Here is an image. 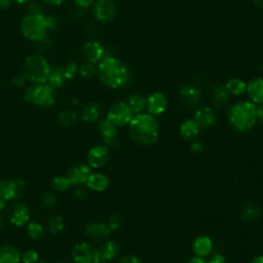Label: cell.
<instances>
[{
	"label": "cell",
	"mask_w": 263,
	"mask_h": 263,
	"mask_svg": "<svg viewBox=\"0 0 263 263\" xmlns=\"http://www.w3.org/2000/svg\"><path fill=\"white\" fill-rule=\"evenodd\" d=\"M16 1H17V3H19V4H23V3L27 2L28 0H16Z\"/></svg>",
	"instance_id": "obj_56"
},
{
	"label": "cell",
	"mask_w": 263,
	"mask_h": 263,
	"mask_svg": "<svg viewBox=\"0 0 263 263\" xmlns=\"http://www.w3.org/2000/svg\"><path fill=\"white\" fill-rule=\"evenodd\" d=\"M257 119L263 125V104L257 107Z\"/></svg>",
	"instance_id": "obj_49"
},
{
	"label": "cell",
	"mask_w": 263,
	"mask_h": 263,
	"mask_svg": "<svg viewBox=\"0 0 263 263\" xmlns=\"http://www.w3.org/2000/svg\"><path fill=\"white\" fill-rule=\"evenodd\" d=\"M200 131L201 130L197 121L194 118H188L182 121L179 128V134L184 141L192 142V141H196L198 138Z\"/></svg>",
	"instance_id": "obj_19"
},
{
	"label": "cell",
	"mask_w": 263,
	"mask_h": 263,
	"mask_svg": "<svg viewBox=\"0 0 263 263\" xmlns=\"http://www.w3.org/2000/svg\"><path fill=\"white\" fill-rule=\"evenodd\" d=\"M228 92L230 95L235 96H241L246 92L247 89V85L245 84L244 80H241L240 78H231L229 79L227 84L225 85Z\"/></svg>",
	"instance_id": "obj_31"
},
{
	"label": "cell",
	"mask_w": 263,
	"mask_h": 263,
	"mask_svg": "<svg viewBox=\"0 0 263 263\" xmlns=\"http://www.w3.org/2000/svg\"><path fill=\"white\" fill-rule=\"evenodd\" d=\"M127 103L130 106V108L132 109V111H133L135 115L139 114V113H142L143 111L146 109V98H144L143 96H141V95H137V94L131 95L128 98Z\"/></svg>",
	"instance_id": "obj_29"
},
{
	"label": "cell",
	"mask_w": 263,
	"mask_h": 263,
	"mask_svg": "<svg viewBox=\"0 0 263 263\" xmlns=\"http://www.w3.org/2000/svg\"><path fill=\"white\" fill-rule=\"evenodd\" d=\"M13 0H0V8H7Z\"/></svg>",
	"instance_id": "obj_50"
},
{
	"label": "cell",
	"mask_w": 263,
	"mask_h": 263,
	"mask_svg": "<svg viewBox=\"0 0 263 263\" xmlns=\"http://www.w3.org/2000/svg\"><path fill=\"white\" fill-rule=\"evenodd\" d=\"M109 148L106 145H95L88 150V165L92 169L104 167L109 159Z\"/></svg>",
	"instance_id": "obj_10"
},
{
	"label": "cell",
	"mask_w": 263,
	"mask_h": 263,
	"mask_svg": "<svg viewBox=\"0 0 263 263\" xmlns=\"http://www.w3.org/2000/svg\"><path fill=\"white\" fill-rule=\"evenodd\" d=\"M24 99L26 102L40 107H50L56 102V93L52 86L37 85L26 89Z\"/></svg>",
	"instance_id": "obj_5"
},
{
	"label": "cell",
	"mask_w": 263,
	"mask_h": 263,
	"mask_svg": "<svg viewBox=\"0 0 263 263\" xmlns=\"http://www.w3.org/2000/svg\"><path fill=\"white\" fill-rule=\"evenodd\" d=\"M21 254L17 248L3 245L0 246V263H20Z\"/></svg>",
	"instance_id": "obj_26"
},
{
	"label": "cell",
	"mask_w": 263,
	"mask_h": 263,
	"mask_svg": "<svg viewBox=\"0 0 263 263\" xmlns=\"http://www.w3.org/2000/svg\"><path fill=\"white\" fill-rule=\"evenodd\" d=\"M194 119L197 121L200 130H210L213 129L217 124V114L213 108L204 106L196 111Z\"/></svg>",
	"instance_id": "obj_12"
},
{
	"label": "cell",
	"mask_w": 263,
	"mask_h": 263,
	"mask_svg": "<svg viewBox=\"0 0 263 263\" xmlns=\"http://www.w3.org/2000/svg\"><path fill=\"white\" fill-rule=\"evenodd\" d=\"M8 218L11 223L17 227H23L28 224L30 219V212L26 205L22 203H15L8 211Z\"/></svg>",
	"instance_id": "obj_15"
},
{
	"label": "cell",
	"mask_w": 263,
	"mask_h": 263,
	"mask_svg": "<svg viewBox=\"0 0 263 263\" xmlns=\"http://www.w3.org/2000/svg\"><path fill=\"white\" fill-rule=\"evenodd\" d=\"M117 263H144V262L135 255H126L120 257Z\"/></svg>",
	"instance_id": "obj_42"
},
{
	"label": "cell",
	"mask_w": 263,
	"mask_h": 263,
	"mask_svg": "<svg viewBox=\"0 0 263 263\" xmlns=\"http://www.w3.org/2000/svg\"><path fill=\"white\" fill-rule=\"evenodd\" d=\"M160 133V128L155 116L149 113L134 115L129 124V134L135 143L143 146L155 144Z\"/></svg>",
	"instance_id": "obj_1"
},
{
	"label": "cell",
	"mask_w": 263,
	"mask_h": 263,
	"mask_svg": "<svg viewBox=\"0 0 263 263\" xmlns=\"http://www.w3.org/2000/svg\"><path fill=\"white\" fill-rule=\"evenodd\" d=\"M23 83H24V78H23V77H17V78L15 79V85H16L17 87L22 86Z\"/></svg>",
	"instance_id": "obj_54"
},
{
	"label": "cell",
	"mask_w": 263,
	"mask_h": 263,
	"mask_svg": "<svg viewBox=\"0 0 263 263\" xmlns=\"http://www.w3.org/2000/svg\"><path fill=\"white\" fill-rule=\"evenodd\" d=\"M75 3L80 7H88L92 4L93 0H74Z\"/></svg>",
	"instance_id": "obj_46"
},
{
	"label": "cell",
	"mask_w": 263,
	"mask_h": 263,
	"mask_svg": "<svg viewBox=\"0 0 263 263\" xmlns=\"http://www.w3.org/2000/svg\"><path fill=\"white\" fill-rule=\"evenodd\" d=\"M21 28L25 37L38 42L45 36L46 19L42 14H30L24 18Z\"/></svg>",
	"instance_id": "obj_6"
},
{
	"label": "cell",
	"mask_w": 263,
	"mask_h": 263,
	"mask_svg": "<svg viewBox=\"0 0 263 263\" xmlns=\"http://www.w3.org/2000/svg\"><path fill=\"white\" fill-rule=\"evenodd\" d=\"M190 150L197 154L203 153L205 151V145L201 142H197V140L192 141V142H190Z\"/></svg>",
	"instance_id": "obj_41"
},
{
	"label": "cell",
	"mask_w": 263,
	"mask_h": 263,
	"mask_svg": "<svg viewBox=\"0 0 263 263\" xmlns=\"http://www.w3.org/2000/svg\"><path fill=\"white\" fill-rule=\"evenodd\" d=\"M208 262L209 263H225L226 259L223 254H221V253H216V254L211 256Z\"/></svg>",
	"instance_id": "obj_43"
},
{
	"label": "cell",
	"mask_w": 263,
	"mask_h": 263,
	"mask_svg": "<svg viewBox=\"0 0 263 263\" xmlns=\"http://www.w3.org/2000/svg\"><path fill=\"white\" fill-rule=\"evenodd\" d=\"M47 226H48L50 234H53V235L60 234V232L62 231L65 227L63 217L60 215L52 216L47 221Z\"/></svg>",
	"instance_id": "obj_33"
},
{
	"label": "cell",
	"mask_w": 263,
	"mask_h": 263,
	"mask_svg": "<svg viewBox=\"0 0 263 263\" xmlns=\"http://www.w3.org/2000/svg\"><path fill=\"white\" fill-rule=\"evenodd\" d=\"M27 232L29 237L31 238L32 240H35V241H39L44 239V226L38 223V222H30V223H28V226H27Z\"/></svg>",
	"instance_id": "obj_34"
},
{
	"label": "cell",
	"mask_w": 263,
	"mask_h": 263,
	"mask_svg": "<svg viewBox=\"0 0 263 263\" xmlns=\"http://www.w3.org/2000/svg\"><path fill=\"white\" fill-rule=\"evenodd\" d=\"M43 203L47 208H53L57 205V197L50 191H46L43 196Z\"/></svg>",
	"instance_id": "obj_38"
},
{
	"label": "cell",
	"mask_w": 263,
	"mask_h": 263,
	"mask_svg": "<svg viewBox=\"0 0 263 263\" xmlns=\"http://www.w3.org/2000/svg\"><path fill=\"white\" fill-rule=\"evenodd\" d=\"M94 17L99 22L112 21L116 15V6L111 0H98L94 6Z\"/></svg>",
	"instance_id": "obj_11"
},
{
	"label": "cell",
	"mask_w": 263,
	"mask_h": 263,
	"mask_svg": "<svg viewBox=\"0 0 263 263\" xmlns=\"http://www.w3.org/2000/svg\"><path fill=\"white\" fill-rule=\"evenodd\" d=\"M5 205H6V200L3 198V197L1 195H0V212L4 210Z\"/></svg>",
	"instance_id": "obj_53"
},
{
	"label": "cell",
	"mask_w": 263,
	"mask_h": 263,
	"mask_svg": "<svg viewBox=\"0 0 263 263\" xmlns=\"http://www.w3.org/2000/svg\"><path fill=\"white\" fill-rule=\"evenodd\" d=\"M37 263H47V262H45V261H38Z\"/></svg>",
	"instance_id": "obj_58"
},
{
	"label": "cell",
	"mask_w": 263,
	"mask_h": 263,
	"mask_svg": "<svg viewBox=\"0 0 263 263\" xmlns=\"http://www.w3.org/2000/svg\"><path fill=\"white\" fill-rule=\"evenodd\" d=\"M187 263H209V262H208V260L206 258H201V257L195 256V257L190 258Z\"/></svg>",
	"instance_id": "obj_48"
},
{
	"label": "cell",
	"mask_w": 263,
	"mask_h": 263,
	"mask_svg": "<svg viewBox=\"0 0 263 263\" xmlns=\"http://www.w3.org/2000/svg\"><path fill=\"white\" fill-rule=\"evenodd\" d=\"M79 72H80V75H82L83 77L89 79L96 75L97 70H96L95 66L93 65V63H87L80 67Z\"/></svg>",
	"instance_id": "obj_37"
},
{
	"label": "cell",
	"mask_w": 263,
	"mask_h": 263,
	"mask_svg": "<svg viewBox=\"0 0 263 263\" xmlns=\"http://www.w3.org/2000/svg\"><path fill=\"white\" fill-rule=\"evenodd\" d=\"M46 19V25H47V29H54L56 27V23L57 20L54 17H47Z\"/></svg>",
	"instance_id": "obj_47"
},
{
	"label": "cell",
	"mask_w": 263,
	"mask_h": 263,
	"mask_svg": "<svg viewBox=\"0 0 263 263\" xmlns=\"http://www.w3.org/2000/svg\"><path fill=\"white\" fill-rule=\"evenodd\" d=\"M99 252L101 262H112L119 256L120 246L116 241H107L100 247Z\"/></svg>",
	"instance_id": "obj_20"
},
{
	"label": "cell",
	"mask_w": 263,
	"mask_h": 263,
	"mask_svg": "<svg viewBox=\"0 0 263 263\" xmlns=\"http://www.w3.org/2000/svg\"><path fill=\"white\" fill-rule=\"evenodd\" d=\"M134 115V112L127 102H119L109 109L107 119L117 128H120L128 126L131 123V120L133 119Z\"/></svg>",
	"instance_id": "obj_8"
},
{
	"label": "cell",
	"mask_w": 263,
	"mask_h": 263,
	"mask_svg": "<svg viewBox=\"0 0 263 263\" xmlns=\"http://www.w3.org/2000/svg\"><path fill=\"white\" fill-rule=\"evenodd\" d=\"M230 127L239 133H247L257 124V105L250 101H241L232 105L227 112Z\"/></svg>",
	"instance_id": "obj_2"
},
{
	"label": "cell",
	"mask_w": 263,
	"mask_h": 263,
	"mask_svg": "<svg viewBox=\"0 0 263 263\" xmlns=\"http://www.w3.org/2000/svg\"><path fill=\"white\" fill-rule=\"evenodd\" d=\"M77 73V66L75 63H70L65 68V76L67 79L73 78Z\"/></svg>",
	"instance_id": "obj_40"
},
{
	"label": "cell",
	"mask_w": 263,
	"mask_h": 263,
	"mask_svg": "<svg viewBox=\"0 0 263 263\" xmlns=\"http://www.w3.org/2000/svg\"><path fill=\"white\" fill-rule=\"evenodd\" d=\"M86 185L93 191L103 192L109 187L110 180L103 173H92Z\"/></svg>",
	"instance_id": "obj_24"
},
{
	"label": "cell",
	"mask_w": 263,
	"mask_h": 263,
	"mask_svg": "<svg viewBox=\"0 0 263 263\" xmlns=\"http://www.w3.org/2000/svg\"><path fill=\"white\" fill-rule=\"evenodd\" d=\"M214 250V244L212 239L208 236L200 235L197 237L192 242V251L197 257L206 258L212 254Z\"/></svg>",
	"instance_id": "obj_18"
},
{
	"label": "cell",
	"mask_w": 263,
	"mask_h": 263,
	"mask_svg": "<svg viewBox=\"0 0 263 263\" xmlns=\"http://www.w3.org/2000/svg\"><path fill=\"white\" fill-rule=\"evenodd\" d=\"M211 98L212 102H213L216 107L222 108L228 103L230 94L225 85H217L212 89Z\"/></svg>",
	"instance_id": "obj_25"
},
{
	"label": "cell",
	"mask_w": 263,
	"mask_h": 263,
	"mask_svg": "<svg viewBox=\"0 0 263 263\" xmlns=\"http://www.w3.org/2000/svg\"><path fill=\"white\" fill-rule=\"evenodd\" d=\"M21 261L23 263H37L39 261V255L35 250H26L21 255Z\"/></svg>",
	"instance_id": "obj_36"
},
{
	"label": "cell",
	"mask_w": 263,
	"mask_h": 263,
	"mask_svg": "<svg viewBox=\"0 0 263 263\" xmlns=\"http://www.w3.org/2000/svg\"><path fill=\"white\" fill-rule=\"evenodd\" d=\"M77 119V114L72 110H64L58 115L59 123L65 128L71 127Z\"/></svg>",
	"instance_id": "obj_35"
},
{
	"label": "cell",
	"mask_w": 263,
	"mask_h": 263,
	"mask_svg": "<svg viewBox=\"0 0 263 263\" xmlns=\"http://www.w3.org/2000/svg\"><path fill=\"white\" fill-rule=\"evenodd\" d=\"M99 76L103 85L113 89L125 87L130 78L125 64L112 57H107L100 63Z\"/></svg>",
	"instance_id": "obj_3"
},
{
	"label": "cell",
	"mask_w": 263,
	"mask_h": 263,
	"mask_svg": "<svg viewBox=\"0 0 263 263\" xmlns=\"http://www.w3.org/2000/svg\"><path fill=\"white\" fill-rule=\"evenodd\" d=\"M72 183L71 181L69 180V178L67 176H56L53 180H52V187L59 192H65L67 190H69L71 188Z\"/></svg>",
	"instance_id": "obj_32"
},
{
	"label": "cell",
	"mask_w": 263,
	"mask_h": 263,
	"mask_svg": "<svg viewBox=\"0 0 263 263\" xmlns=\"http://www.w3.org/2000/svg\"><path fill=\"white\" fill-rule=\"evenodd\" d=\"M26 183L22 179L3 180L0 182V195L7 200L16 199L23 195Z\"/></svg>",
	"instance_id": "obj_9"
},
{
	"label": "cell",
	"mask_w": 263,
	"mask_h": 263,
	"mask_svg": "<svg viewBox=\"0 0 263 263\" xmlns=\"http://www.w3.org/2000/svg\"><path fill=\"white\" fill-rule=\"evenodd\" d=\"M85 231L88 238L95 241H102L109 237L110 229L107 224L102 222H92L85 227Z\"/></svg>",
	"instance_id": "obj_21"
},
{
	"label": "cell",
	"mask_w": 263,
	"mask_h": 263,
	"mask_svg": "<svg viewBox=\"0 0 263 263\" xmlns=\"http://www.w3.org/2000/svg\"><path fill=\"white\" fill-rule=\"evenodd\" d=\"M74 263H101L99 249L90 242H80L72 250Z\"/></svg>",
	"instance_id": "obj_7"
},
{
	"label": "cell",
	"mask_w": 263,
	"mask_h": 263,
	"mask_svg": "<svg viewBox=\"0 0 263 263\" xmlns=\"http://www.w3.org/2000/svg\"><path fill=\"white\" fill-rule=\"evenodd\" d=\"M251 263H263V255H257L252 259Z\"/></svg>",
	"instance_id": "obj_52"
},
{
	"label": "cell",
	"mask_w": 263,
	"mask_h": 263,
	"mask_svg": "<svg viewBox=\"0 0 263 263\" xmlns=\"http://www.w3.org/2000/svg\"><path fill=\"white\" fill-rule=\"evenodd\" d=\"M3 224H4V222H3V219H2L1 217H0V228H1V227L3 226Z\"/></svg>",
	"instance_id": "obj_57"
},
{
	"label": "cell",
	"mask_w": 263,
	"mask_h": 263,
	"mask_svg": "<svg viewBox=\"0 0 263 263\" xmlns=\"http://www.w3.org/2000/svg\"><path fill=\"white\" fill-rule=\"evenodd\" d=\"M179 99L184 106L194 108L199 104L201 93L197 88L194 86L184 85L179 90Z\"/></svg>",
	"instance_id": "obj_16"
},
{
	"label": "cell",
	"mask_w": 263,
	"mask_h": 263,
	"mask_svg": "<svg viewBox=\"0 0 263 263\" xmlns=\"http://www.w3.org/2000/svg\"><path fill=\"white\" fill-rule=\"evenodd\" d=\"M60 263H64V262H60Z\"/></svg>",
	"instance_id": "obj_59"
},
{
	"label": "cell",
	"mask_w": 263,
	"mask_h": 263,
	"mask_svg": "<svg viewBox=\"0 0 263 263\" xmlns=\"http://www.w3.org/2000/svg\"><path fill=\"white\" fill-rule=\"evenodd\" d=\"M38 44H39V47L40 49H43V50H46L49 48V40L44 36V38H42L40 40H38Z\"/></svg>",
	"instance_id": "obj_44"
},
{
	"label": "cell",
	"mask_w": 263,
	"mask_h": 263,
	"mask_svg": "<svg viewBox=\"0 0 263 263\" xmlns=\"http://www.w3.org/2000/svg\"><path fill=\"white\" fill-rule=\"evenodd\" d=\"M107 225H108L110 231H116L121 227V225H123V218H121L117 214L111 216Z\"/></svg>",
	"instance_id": "obj_39"
},
{
	"label": "cell",
	"mask_w": 263,
	"mask_h": 263,
	"mask_svg": "<svg viewBox=\"0 0 263 263\" xmlns=\"http://www.w3.org/2000/svg\"><path fill=\"white\" fill-rule=\"evenodd\" d=\"M65 76V68L57 66L53 71H50L48 80H49V86H52L53 88H61L63 87L66 80Z\"/></svg>",
	"instance_id": "obj_30"
},
{
	"label": "cell",
	"mask_w": 263,
	"mask_h": 263,
	"mask_svg": "<svg viewBox=\"0 0 263 263\" xmlns=\"http://www.w3.org/2000/svg\"><path fill=\"white\" fill-rule=\"evenodd\" d=\"M90 174H92V168L88 165L75 164L68 170L66 176L71 181L72 185L80 186L87 184Z\"/></svg>",
	"instance_id": "obj_13"
},
{
	"label": "cell",
	"mask_w": 263,
	"mask_h": 263,
	"mask_svg": "<svg viewBox=\"0 0 263 263\" xmlns=\"http://www.w3.org/2000/svg\"><path fill=\"white\" fill-rule=\"evenodd\" d=\"M168 99L163 93H153L146 99V109L148 113L157 116L166 112L168 108Z\"/></svg>",
	"instance_id": "obj_14"
},
{
	"label": "cell",
	"mask_w": 263,
	"mask_h": 263,
	"mask_svg": "<svg viewBox=\"0 0 263 263\" xmlns=\"http://www.w3.org/2000/svg\"><path fill=\"white\" fill-rule=\"evenodd\" d=\"M101 112H102V108L97 103L88 104L84 107L82 111V119L85 123L93 124L100 118Z\"/></svg>",
	"instance_id": "obj_27"
},
{
	"label": "cell",
	"mask_w": 263,
	"mask_h": 263,
	"mask_svg": "<svg viewBox=\"0 0 263 263\" xmlns=\"http://www.w3.org/2000/svg\"><path fill=\"white\" fill-rule=\"evenodd\" d=\"M83 53L88 63H97L104 56V48L97 42H88L83 47Z\"/></svg>",
	"instance_id": "obj_23"
},
{
	"label": "cell",
	"mask_w": 263,
	"mask_h": 263,
	"mask_svg": "<svg viewBox=\"0 0 263 263\" xmlns=\"http://www.w3.org/2000/svg\"><path fill=\"white\" fill-rule=\"evenodd\" d=\"M254 2H255L257 7H259L260 9H262V11H263V0H254Z\"/></svg>",
	"instance_id": "obj_55"
},
{
	"label": "cell",
	"mask_w": 263,
	"mask_h": 263,
	"mask_svg": "<svg viewBox=\"0 0 263 263\" xmlns=\"http://www.w3.org/2000/svg\"><path fill=\"white\" fill-rule=\"evenodd\" d=\"M44 1L52 5H60L61 3L64 2V0H44Z\"/></svg>",
	"instance_id": "obj_51"
},
{
	"label": "cell",
	"mask_w": 263,
	"mask_h": 263,
	"mask_svg": "<svg viewBox=\"0 0 263 263\" xmlns=\"http://www.w3.org/2000/svg\"><path fill=\"white\" fill-rule=\"evenodd\" d=\"M99 134L102 138L103 142L106 144V146H113L117 143V139L119 136L118 128L113 125L111 121H109L107 118L101 121L98 127Z\"/></svg>",
	"instance_id": "obj_17"
},
{
	"label": "cell",
	"mask_w": 263,
	"mask_h": 263,
	"mask_svg": "<svg viewBox=\"0 0 263 263\" xmlns=\"http://www.w3.org/2000/svg\"><path fill=\"white\" fill-rule=\"evenodd\" d=\"M261 214H262V211L258 205L254 203H249L242 208L241 216V219L246 222H254L260 219Z\"/></svg>",
	"instance_id": "obj_28"
},
{
	"label": "cell",
	"mask_w": 263,
	"mask_h": 263,
	"mask_svg": "<svg viewBox=\"0 0 263 263\" xmlns=\"http://www.w3.org/2000/svg\"><path fill=\"white\" fill-rule=\"evenodd\" d=\"M246 92L253 103L256 105L263 104V78L257 77L250 80Z\"/></svg>",
	"instance_id": "obj_22"
},
{
	"label": "cell",
	"mask_w": 263,
	"mask_h": 263,
	"mask_svg": "<svg viewBox=\"0 0 263 263\" xmlns=\"http://www.w3.org/2000/svg\"><path fill=\"white\" fill-rule=\"evenodd\" d=\"M49 74V65L42 56L29 57L23 66L24 77L36 85H44L46 83Z\"/></svg>",
	"instance_id": "obj_4"
},
{
	"label": "cell",
	"mask_w": 263,
	"mask_h": 263,
	"mask_svg": "<svg viewBox=\"0 0 263 263\" xmlns=\"http://www.w3.org/2000/svg\"><path fill=\"white\" fill-rule=\"evenodd\" d=\"M88 192L86 189H84V188H77L75 190V192H74V196L77 198H79V199H83V198H86L88 197Z\"/></svg>",
	"instance_id": "obj_45"
}]
</instances>
